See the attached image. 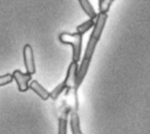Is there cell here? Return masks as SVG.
Here are the masks:
<instances>
[{"label":"cell","instance_id":"ba28073f","mask_svg":"<svg viewBox=\"0 0 150 134\" xmlns=\"http://www.w3.org/2000/svg\"><path fill=\"white\" fill-rule=\"evenodd\" d=\"M69 124H70L71 134H82V131H81V127H80V118H79V114H77L76 110H73L70 112Z\"/></svg>","mask_w":150,"mask_h":134},{"label":"cell","instance_id":"7c38bea8","mask_svg":"<svg viewBox=\"0 0 150 134\" xmlns=\"http://www.w3.org/2000/svg\"><path fill=\"white\" fill-rule=\"evenodd\" d=\"M114 2V0H102L98 2V7H100V12H103V13H108L111 3Z\"/></svg>","mask_w":150,"mask_h":134},{"label":"cell","instance_id":"8992f818","mask_svg":"<svg viewBox=\"0 0 150 134\" xmlns=\"http://www.w3.org/2000/svg\"><path fill=\"white\" fill-rule=\"evenodd\" d=\"M77 70H79V66H77V63L71 61V63L69 64L68 66V71H67V76L64 78V82L67 84V90H70L75 87V84H76V77H77Z\"/></svg>","mask_w":150,"mask_h":134},{"label":"cell","instance_id":"3957f363","mask_svg":"<svg viewBox=\"0 0 150 134\" xmlns=\"http://www.w3.org/2000/svg\"><path fill=\"white\" fill-rule=\"evenodd\" d=\"M13 75H14V80L16 82V85H18L19 91L20 92L27 91L29 89V84L32 82V75L28 73V72L23 73L20 70H14Z\"/></svg>","mask_w":150,"mask_h":134},{"label":"cell","instance_id":"9a60e30c","mask_svg":"<svg viewBox=\"0 0 150 134\" xmlns=\"http://www.w3.org/2000/svg\"><path fill=\"white\" fill-rule=\"evenodd\" d=\"M100 1H102V0H98V2H100Z\"/></svg>","mask_w":150,"mask_h":134},{"label":"cell","instance_id":"4fadbf2b","mask_svg":"<svg viewBox=\"0 0 150 134\" xmlns=\"http://www.w3.org/2000/svg\"><path fill=\"white\" fill-rule=\"evenodd\" d=\"M13 79H14V75H13V73L2 75V76L0 77V86H4V85H7V84L12 83Z\"/></svg>","mask_w":150,"mask_h":134},{"label":"cell","instance_id":"6da1fadb","mask_svg":"<svg viewBox=\"0 0 150 134\" xmlns=\"http://www.w3.org/2000/svg\"><path fill=\"white\" fill-rule=\"evenodd\" d=\"M107 19H108V13L100 12V13L97 14V17H96V20H95L94 29H93V31H91V34H90L89 41H88L87 47H86L84 57H88V58H91V57H93L94 51H95V48H96V45H97V42L100 41L101 35H102V31H103V29H104Z\"/></svg>","mask_w":150,"mask_h":134},{"label":"cell","instance_id":"277c9868","mask_svg":"<svg viewBox=\"0 0 150 134\" xmlns=\"http://www.w3.org/2000/svg\"><path fill=\"white\" fill-rule=\"evenodd\" d=\"M23 62L26 66V71L30 75L35 73V63H34V54H33V48L30 44H26L23 47Z\"/></svg>","mask_w":150,"mask_h":134},{"label":"cell","instance_id":"30bf717a","mask_svg":"<svg viewBox=\"0 0 150 134\" xmlns=\"http://www.w3.org/2000/svg\"><path fill=\"white\" fill-rule=\"evenodd\" d=\"M95 20H96V19H89V20L82 22L81 24H79V26L76 27L75 31L79 33V34H81V35H83V34L87 33L89 29L94 28V26H95Z\"/></svg>","mask_w":150,"mask_h":134},{"label":"cell","instance_id":"9c48e42d","mask_svg":"<svg viewBox=\"0 0 150 134\" xmlns=\"http://www.w3.org/2000/svg\"><path fill=\"white\" fill-rule=\"evenodd\" d=\"M79 2H80L81 8L83 9V12H84L90 19H96V17H97V14H96V12L94 10V8H93L91 3L89 2V0H79Z\"/></svg>","mask_w":150,"mask_h":134},{"label":"cell","instance_id":"52a82bcc","mask_svg":"<svg viewBox=\"0 0 150 134\" xmlns=\"http://www.w3.org/2000/svg\"><path fill=\"white\" fill-rule=\"evenodd\" d=\"M29 89L33 92H35L42 100H47L48 98H50V92L47 91L38 80H32L30 84H29Z\"/></svg>","mask_w":150,"mask_h":134},{"label":"cell","instance_id":"5bb4252c","mask_svg":"<svg viewBox=\"0 0 150 134\" xmlns=\"http://www.w3.org/2000/svg\"><path fill=\"white\" fill-rule=\"evenodd\" d=\"M59 133L57 134H67V120L66 118H60L59 119Z\"/></svg>","mask_w":150,"mask_h":134},{"label":"cell","instance_id":"5b68a950","mask_svg":"<svg viewBox=\"0 0 150 134\" xmlns=\"http://www.w3.org/2000/svg\"><path fill=\"white\" fill-rule=\"evenodd\" d=\"M90 61H91V58H88V57H83L82 61H81V64H80L79 70H77V77H76V84H75V87H74V94H76L80 85L82 84V82H83V79H84V77L87 75Z\"/></svg>","mask_w":150,"mask_h":134},{"label":"cell","instance_id":"7a4b0ae2","mask_svg":"<svg viewBox=\"0 0 150 134\" xmlns=\"http://www.w3.org/2000/svg\"><path fill=\"white\" fill-rule=\"evenodd\" d=\"M59 40L63 44H71L73 49V57L71 61L79 62L81 58V51H82V35L79 33H62L59 36Z\"/></svg>","mask_w":150,"mask_h":134},{"label":"cell","instance_id":"8fae6325","mask_svg":"<svg viewBox=\"0 0 150 134\" xmlns=\"http://www.w3.org/2000/svg\"><path fill=\"white\" fill-rule=\"evenodd\" d=\"M66 89H67V84H66V82L63 80L62 83H60L59 85H56V87H54V90L50 92V99L56 100V99L60 97V94H61Z\"/></svg>","mask_w":150,"mask_h":134}]
</instances>
